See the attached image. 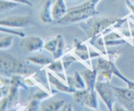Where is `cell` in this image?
I'll use <instances>...</instances> for the list:
<instances>
[{
    "mask_svg": "<svg viewBox=\"0 0 134 111\" xmlns=\"http://www.w3.org/2000/svg\"><path fill=\"white\" fill-rule=\"evenodd\" d=\"M0 71L5 75L11 77L13 74L27 76L33 73L32 69L25 63L16 60L8 54H1Z\"/></svg>",
    "mask_w": 134,
    "mask_h": 111,
    "instance_id": "cell-1",
    "label": "cell"
},
{
    "mask_svg": "<svg viewBox=\"0 0 134 111\" xmlns=\"http://www.w3.org/2000/svg\"><path fill=\"white\" fill-rule=\"evenodd\" d=\"M99 14L96 9H68V12L62 18L58 21V24H68L85 20Z\"/></svg>",
    "mask_w": 134,
    "mask_h": 111,
    "instance_id": "cell-2",
    "label": "cell"
},
{
    "mask_svg": "<svg viewBox=\"0 0 134 111\" xmlns=\"http://www.w3.org/2000/svg\"><path fill=\"white\" fill-rule=\"evenodd\" d=\"M95 90L103 100L109 110H113V105L115 103V95L114 90L110 82H96Z\"/></svg>",
    "mask_w": 134,
    "mask_h": 111,
    "instance_id": "cell-3",
    "label": "cell"
},
{
    "mask_svg": "<svg viewBox=\"0 0 134 111\" xmlns=\"http://www.w3.org/2000/svg\"><path fill=\"white\" fill-rule=\"evenodd\" d=\"M119 20V18L111 17V18H99L91 20V26L90 27V37L92 40H95L98 37V35H101L103 31L107 30V28L113 26L116 21Z\"/></svg>",
    "mask_w": 134,
    "mask_h": 111,
    "instance_id": "cell-4",
    "label": "cell"
},
{
    "mask_svg": "<svg viewBox=\"0 0 134 111\" xmlns=\"http://www.w3.org/2000/svg\"><path fill=\"white\" fill-rule=\"evenodd\" d=\"M116 99L121 105L130 111H134V91L112 86Z\"/></svg>",
    "mask_w": 134,
    "mask_h": 111,
    "instance_id": "cell-5",
    "label": "cell"
},
{
    "mask_svg": "<svg viewBox=\"0 0 134 111\" xmlns=\"http://www.w3.org/2000/svg\"><path fill=\"white\" fill-rule=\"evenodd\" d=\"M30 24V18L28 16H13L1 20V26L14 28L27 27Z\"/></svg>",
    "mask_w": 134,
    "mask_h": 111,
    "instance_id": "cell-6",
    "label": "cell"
},
{
    "mask_svg": "<svg viewBox=\"0 0 134 111\" xmlns=\"http://www.w3.org/2000/svg\"><path fill=\"white\" fill-rule=\"evenodd\" d=\"M96 69L98 71H111L113 73V74L116 75V77H118L119 78H121L122 80H124V82L126 83L128 82V80L129 79L126 78V77H124L120 71H119V69H117L116 66L115 65V62H113L111 61H107V60L104 59L103 57H100L99 56L98 59V61H97V64H96Z\"/></svg>",
    "mask_w": 134,
    "mask_h": 111,
    "instance_id": "cell-7",
    "label": "cell"
},
{
    "mask_svg": "<svg viewBox=\"0 0 134 111\" xmlns=\"http://www.w3.org/2000/svg\"><path fill=\"white\" fill-rule=\"evenodd\" d=\"M44 41L41 38L31 36L26 38L24 42V47L28 52L41 51L44 48Z\"/></svg>",
    "mask_w": 134,
    "mask_h": 111,
    "instance_id": "cell-8",
    "label": "cell"
},
{
    "mask_svg": "<svg viewBox=\"0 0 134 111\" xmlns=\"http://www.w3.org/2000/svg\"><path fill=\"white\" fill-rule=\"evenodd\" d=\"M81 74L86 84V88L89 90H95L96 84L97 82L98 70L94 69V70L92 71L89 69H86L81 72Z\"/></svg>",
    "mask_w": 134,
    "mask_h": 111,
    "instance_id": "cell-9",
    "label": "cell"
},
{
    "mask_svg": "<svg viewBox=\"0 0 134 111\" xmlns=\"http://www.w3.org/2000/svg\"><path fill=\"white\" fill-rule=\"evenodd\" d=\"M68 12V9L65 3V0H56L53 8L52 14L54 20L58 21L62 18Z\"/></svg>",
    "mask_w": 134,
    "mask_h": 111,
    "instance_id": "cell-10",
    "label": "cell"
},
{
    "mask_svg": "<svg viewBox=\"0 0 134 111\" xmlns=\"http://www.w3.org/2000/svg\"><path fill=\"white\" fill-rule=\"evenodd\" d=\"M52 4V0H47L43 5L39 15L41 20L43 23L50 24L52 23V21L54 20L52 14V10H51Z\"/></svg>",
    "mask_w": 134,
    "mask_h": 111,
    "instance_id": "cell-11",
    "label": "cell"
},
{
    "mask_svg": "<svg viewBox=\"0 0 134 111\" xmlns=\"http://www.w3.org/2000/svg\"><path fill=\"white\" fill-rule=\"evenodd\" d=\"M67 81L70 87H74L76 90H83L86 87L85 80L82 78L81 73L76 71L73 77L67 76Z\"/></svg>",
    "mask_w": 134,
    "mask_h": 111,
    "instance_id": "cell-12",
    "label": "cell"
},
{
    "mask_svg": "<svg viewBox=\"0 0 134 111\" xmlns=\"http://www.w3.org/2000/svg\"><path fill=\"white\" fill-rule=\"evenodd\" d=\"M48 75L49 82H51L52 85H54L59 91H62V92L71 94V93H74L75 91L77 90L75 88H74V87H70L69 85H68V86H66L65 84L62 82L60 80L58 79L57 78H56L54 76H53L50 73H48Z\"/></svg>",
    "mask_w": 134,
    "mask_h": 111,
    "instance_id": "cell-13",
    "label": "cell"
},
{
    "mask_svg": "<svg viewBox=\"0 0 134 111\" xmlns=\"http://www.w3.org/2000/svg\"><path fill=\"white\" fill-rule=\"evenodd\" d=\"M66 103L64 100L54 101L43 104L41 107V110L43 111H57L62 109L64 104Z\"/></svg>",
    "mask_w": 134,
    "mask_h": 111,
    "instance_id": "cell-14",
    "label": "cell"
},
{
    "mask_svg": "<svg viewBox=\"0 0 134 111\" xmlns=\"http://www.w3.org/2000/svg\"><path fill=\"white\" fill-rule=\"evenodd\" d=\"M90 90L87 88L83 90H77L73 93V99L77 104L81 106H84L86 97Z\"/></svg>",
    "mask_w": 134,
    "mask_h": 111,
    "instance_id": "cell-15",
    "label": "cell"
},
{
    "mask_svg": "<svg viewBox=\"0 0 134 111\" xmlns=\"http://www.w3.org/2000/svg\"><path fill=\"white\" fill-rule=\"evenodd\" d=\"M96 90H90L88 96L85 101V105H86L89 108H92V109L98 110V99H97Z\"/></svg>",
    "mask_w": 134,
    "mask_h": 111,
    "instance_id": "cell-16",
    "label": "cell"
},
{
    "mask_svg": "<svg viewBox=\"0 0 134 111\" xmlns=\"http://www.w3.org/2000/svg\"><path fill=\"white\" fill-rule=\"evenodd\" d=\"M58 44V37L48 38L44 43V48L51 52L52 55L56 53Z\"/></svg>",
    "mask_w": 134,
    "mask_h": 111,
    "instance_id": "cell-17",
    "label": "cell"
},
{
    "mask_svg": "<svg viewBox=\"0 0 134 111\" xmlns=\"http://www.w3.org/2000/svg\"><path fill=\"white\" fill-rule=\"evenodd\" d=\"M30 62L33 63L37 64V65H49L50 63L52 62V60L50 59L49 57H47L43 55H39L37 56H33V57H30L27 58Z\"/></svg>",
    "mask_w": 134,
    "mask_h": 111,
    "instance_id": "cell-18",
    "label": "cell"
},
{
    "mask_svg": "<svg viewBox=\"0 0 134 111\" xmlns=\"http://www.w3.org/2000/svg\"><path fill=\"white\" fill-rule=\"evenodd\" d=\"M58 44L57 50L56 53L53 54L54 60H56L60 58V57L63 56L64 55V50H65V42H64V37L62 35L59 34L58 35Z\"/></svg>",
    "mask_w": 134,
    "mask_h": 111,
    "instance_id": "cell-19",
    "label": "cell"
},
{
    "mask_svg": "<svg viewBox=\"0 0 134 111\" xmlns=\"http://www.w3.org/2000/svg\"><path fill=\"white\" fill-rule=\"evenodd\" d=\"M97 76V82H111L113 73L108 71H98Z\"/></svg>",
    "mask_w": 134,
    "mask_h": 111,
    "instance_id": "cell-20",
    "label": "cell"
},
{
    "mask_svg": "<svg viewBox=\"0 0 134 111\" xmlns=\"http://www.w3.org/2000/svg\"><path fill=\"white\" fill-rule=\"evenodd\" d=\"M18 5V3L10 1V0H9V1L1 0L0 1V13H3V12L12 10L14 8L16 7Z\"/></svg>",
    "mask_w": 134,
    "mask_h": 111,
    "instance_id": "cell-21",
    "label": "cell"
},
{
    "mask_svg": "<svg viewBox=\"0 0 134 111\" xmlns=\"http://www.w3.org/2000/svg\"><path fill=\"white\" fill-rule=\"evenodd\" d=\"M47 67H48V69H49L50 70L52 71H54V73H57L58 74H62V73H64V65H63V63L62 62V61H60V60L52 61L51 63H50L49 65H48V66Z\"/></svg>",
    "mask_w": 134,
    "mask_h": 111,
    "instance_id": "cell-22",
    "label": "cell"
},
{
    "mask_svg": "<svg viewBox=\"0 0 134 111\" xmlns=\"http://www.w3.org/2000/svg\"><path fill=\"white\" fill-rule=\"evenodd\" d=\"M13 37L12 35H7L1 37L0 39V48L2 50L9 48L13 44Z\"/></svg>",
    "mask_w": 134,
    "mask_h": 111,
    "instance_id": "cell-23",
    "label": "cell"
},
{
    "mask_svg": "<svg viewBox=\"0 0 134 111\" xmlns=\"http://www.w3.org/2000/svg\"><path fill=\"white\" fill-rule=\"evenodd\" d=\"M105 54L109 56L110 61L115 62L121 54V51L119 50L118 48H116V49H114V48L109 49V48H107V52Z\"/></svg>",
    "mask_w": 134,
    "mask_h": 111,
    "instance_id": "cell-24",
    "label": "cell"
},
{
    "mask_svg": "<svg viewBox=\"0 0 134 111\" xmlns=\"http://www.w3.org/2000/svg\"><path fill=\"white\" fill-rule=\"evenodd\" d=\"M73 46H74L75 52H81V51L88 50L87 46L86 44H84L82 41L77 39H75L73 41Z\"/></svg>",
    "mask_w": 134,
    "mask_h": 111,
    "instance_id": "cell-25",
    "label": "cell"
},
{
    "mask_svg": "<svg viewBox=\"0 0 134 111\" xmlns=\"http://www.w3.org/2000/svg\"><path fill=\"white\" fill-rule=\"evenodd\" d=\"M126 43V40L122 39H116V40H105V41H104V46H115L120 45L122 46Z\"/></svg>",
    "mask_w": 134,
    "mask_h": 111,
    "instance_id": "cell-26",
    "label": "cell"
},
{
    "mask_svg": "<svg viewBox=\"0 0 134 111\" xmlns=\"http://www.w3.org/2000/svg\"><path fill=\"white\" fill-rule=\"evenodd\" d=\"M62 61L64 69H65V71H67L68 68L69 67L73 61H77V60H76L74 57L70 56V55H65V56H64V57H63Z\"/></svg>",
    "mask_w": 134,
    "mask_h": 111,
    "instance_id": "cell-27",
    "label": "cell"
},
{
    "mask_svg": "<svg viewBox=\"0 0 134 111\" xmlns=\"http://www.w3.org/2000/svg\"><path fill=\"white\" fill-rule=\"evenodd\" d=\"M40 100L39 99H35V98H33L32 100L30 101V103H29L28 106L26 107V110L28 111H35L37 110L38 108H39V106L40 104Z\"/></svg>",
    "mask_w": 134,
    "mask_h": 111,
    "instance_id": "cell-28",
    "label": "cell"
},
{
    "mask_svg": "<svg viewBox=\"0 0 134 111\" xmlns=\"http://www.w3.org/2000/svg\"><path fill=\"white\" fill-rule=\"evenodd\" d=\"M1 31H4V32L8 33H10V35H16L17 36L20 37H24L26 36V34L24 32L22 31H16L14 30H11V29H8L6 27H3V26H1V28H0Z\"/></svg>",
    "mask_w": 134,
    "mask_h": 111,
    "instance_id": "cell-29",
    "label": "cell"
},
{
    "mask_svg": "<svg viewBox=\"0 0 134 111\" xmlns=\"http://www.w3.org/2000/svg\"><path fill=\"white\" fill-rule=\"evenodd\" d=\"M103 40L105 41V40H116V39H122V37L120 36L119 34H118L116 32H113L109 33L106 34V35H105L103 37Z\"/></svg>",
    "mask_w": 134,
    "mask_h": 111,
    "instance_id": "cell-30",
    "label": "cell"
},
{
    "mask_svg": "<svg viewBox=\"0 0 134 111\" xmlns=\"http://www.w3.org/2000/svg\"><path fill=\"white\" fill-rule=\"evenodd\" d=\"M75 53L81 59V60H84V61H86V60H89L90 58V54L88 53V50L86 51H81V52H75Z\"/></svg>",
    "mask_w": 134,
    "mask_h": 111,
    "instance_id": "cell-31",
    "label": "cell"
},
{
    "mask_svg": "<svg viewBox=\"0 0 134 111\" xmlns=\"http://www.w3.org/2000/svg\"><path fill=\"white\" fill-rule=\"evenodd\" d=\"M9 104V101L7 97H3L1 100L0 103V110H5Z\"/></svg>",
    "mask_w": 134,
    "mask_h": 111,
    "instance_id": "cell-32",
    "label": "cell"
},
{
    "mask_svg": "<svg viewBox=\"0 0 134 111\" xmlns=\"http://www.w3.org/2000/svg\"><path fill=\"white\" fill-rule=\"evenodd\" d=\"M48 97V94H47L46 92L43 91H40L37 92L35 95L33 96V98H35V99H39V100L41 101L43 99H46V98Z\"/></svg>",
    "mask_w": 134,
    "mask_h": 111,
    "instance_id": "cell-33",
    "label": "cell"
},
{
    "mask_svg": "<svg viewBox=\"0 0 134 111\" xmlns=\"http://www.w3.org/2000/svg\"><path fill=\"white\" fill-rule=\"evenodd\" d=\"M10 1H14V2L18 3H22L24 4V5H27L30 7H32V3L30 1V0H10Z\"/></svg>",
    "mask_w": 134,
    "mask_h": 111,
    "instance_id": "cell-34",
    "label": "cell"
},
{
    "mask_svg": "<svg viewBox=\"0 0 134 111\" xmlns=\"http://www.w3.org/2000/svg\"><path fill=\"white\" fill-rule=\"evenodd\" d=\"M126 4L128 9L130 10V11L134 15V3L130 1V0H126Z\"/></svg>",
    "mask_w": 134,
    "mask_h": 111,
    "instance_id": "cell-35",
    "label": "cell"
},
{
    "mask_svg": "<svg viewBox=\"0 0 134 111\" xmlns=\"http://www.w3.org/2000/svg\"><path fill=\"white\" fill-rule=\"evenodd\" d=\"M61 110H64V111H71V110H73L71 104H70V103H68V104H66V103H65V104H64V106L62 107V108Z\"/></svg>",
    "mask_w": 134,
    "mask_h": 111,
    "instance_id": "cell-36",
    "label": "cell"
},
{
    "mask_svg": "<svg viewBox=\"0 0 134 111\" xmlns=\"http://www.w3.org/2000/svg\"><path fill=\"white\" fill-rule=\"evenodd\" d=\"M120 33H122V35H124L126 37H128V38L132 37V36H131L130 30H120Z\"/></svg>",
    "mask_w": 134,
    "mask_h": 111,
    "instance_id": "cell-37",
    "label": "cell"
},
{
    "mask_svg": "<svg viewBox=\"0 0 134 111\" xmlns=\"http://www.w3.org/2000/svg\"><path fill=\"white\" fill-rule=\"evenodd\" d=\"M126 84H127V85H128V88H130V90H133L134 91V82L128 80V82H126Z\"/></svg>",
    "mask_w": 134,
    "mask_h": 111,
    "instance_id": "cell-38",
    "label": "cell"
},
{
    "mask_svg": "<svg viewBox=\"0 0 134 111\" xmlns=\"http://www.w3.org/2000/svg\"><path fill=\"white\" fill-rule=\"evenodd\" d=\"M90 58H92V57H99L100 55L97 52H94V51H90Z\"/></svg>",
    "mask_w": 134,
    "mask_h": 111,
    "instance_id": "cell-39",
    "label": "cell"
},
{
    "mask_svg": "<svg viewBox=\"0 0 134 111\" xmlns=\"http://www.w3.org/2000/svg\"><path fill=\"white\" fill-rule=\"evenodd\" d=\"M130 32L132 37H134V29H132V30H130Z\"/></svg>",
    "mask_w": 134,
    "mask_h": 111,
    "instance_id": "cell-40",
    "label": "cell"
},
{
    "mask_svg": "<svg viewBox=\"0 0 134 111\" xmlns=\"http://www.w3.org/2000/svg\"><path fill=\"white\" fill-rule=\"evenodd\" d=\"M116 107H117V108H120V107H119L118 106H115ZM114 110H124V109H122V108H115V109H113Z\"/></svg>",
    "mask_w": 134,
    "mask_h": 111,
    "instance_id": "cell-41",
    "label": "cell"
},
{
    "mask_svg": "<svg viewBox=\"0 0 134 111\" xmlns=\"http://www.w3.org/2000/svg\"><path fill=\"white\" fill-rule=\"evenodd\" d=\"M65 1H75V0H65Z\"/></svg>",
    "mask_w": 134,
    "mask_h": 111,
    "instance_id": "cell-42",
    "label": "cell"
}]
</instances>
